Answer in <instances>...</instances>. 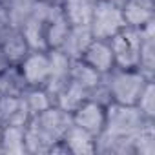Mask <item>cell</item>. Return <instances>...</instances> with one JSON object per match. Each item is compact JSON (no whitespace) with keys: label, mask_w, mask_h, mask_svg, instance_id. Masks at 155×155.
Returning a JSON list of instances; mask_svg holds the SVG:
<instances>
[{"label":"cell","mask_w":155,"mask_h":155,"mask_svg":"<svg viewBox=\"0 0 155 155\" xmlns=\"http://www.w3.org/2000/svg\"><path fill=\"white\" fill-rule=\"evenodd\" d=\"M93 35L90 31V26H71L62 46L58 48L69 60H77L82 58L86 48L91 44Z\"/></svg>","instance_id":"obj_12"},{"label":"cell","mask_w":155,"mask_h":155,"mask_svg":"<svg viewBox=\"0 0 155 155\" xmlns=\"http://www.w3.org/2000/svg\"><path fill=\"white\" fill-rule=\"evenodd\" d=\"M42 2H48V4H55V6H60L62 0H42Z\"/></svg>","instance_id":"obj_30"},{"label":"cell","mask_w":155,"mask_h":155,"mask_svg":"<svg viewBox=\"0 0 155 155\" xmlns=\"http://www.w3.org/2000/svg\"><path fill=\"white\" fill-rule=\"evenodd\" d=\"M31 113L22 99L17 97H0V124L2 126H26Z\"/></svg>","instance_id":"obj_11"},{"label":"cell","mask_w":155,"mask_h":155,"mask_svg":"<svg viewBox=\"0 0 155 155\" xmlns=\"http://www.w3.org/2000/svg\"><path fill=\"white\" fill-rule=\"evenodd\" d=\"M97 0H62L60 8L71 26H90Z\"/></svg>","instance_id":"obj_16"},{"label":"cell","mask_w":155,"mask_h":155,"mask_svg":"<svg viewBox=\"0 0 155 155\" xmlns=\"http://www.w3.org/2000/svg\"><path fill=\"white\" fill-rule=\"evenodd\" d=\"M2 153L24 155L26 150V126H4L2 128Z\"/></svg>","instance_id":"obj_19"},{"label":"cell","mask_w":155,"mask_h":155,"mask_svg":"<svg viewBox=\"0 0 155 155\" xmlns=\"http://www.w3.org/2000/svg\"><path fill=\"white\" fill-rule=\"evenodd\" d=\"M28 88H44L49 77V55L48 51H29L18 64Z\"/></svg>","instance_id":"obj_6"},{"label":"cell","mask_w":155,"mask_h":155,"mask_svg":"<svg viewBox=\"0 0 155 155\" xmlns=\"http://www.w3.org/2000/svg\"><path fill=\"white\" fill-rule=\"evenodd\" d=\"M135 106L139 108V111L146 119L155 120V86H153V81L146 82V86H144V90H142Z\"/></svg>","instance_id":"obj_26"},{"label":"cell","mask_w":155,"mask_h":155,"mask_svg":"<svg viewBox=\"0 0 155 155\" xmlns=\"http://www.w3.org/2000/svg\"><path fill=\"white\" fill-rule=\"evenodd\" d=\"M88 95L90 91L86 88H82L81 84H77L73 81H69L66 84V88L58 93V97L55 99V106H58L60 110L68 111V113H73L81 104H84L88 101Z\"/></svg>","instance_id":"obj_18"},{"label":"cell","mask_w":155,"mask_h":155,"mask_svg":"<svg viewBox=\"0 0 155 155\" xmlns=\"http://www.w3.org/2000/svg\"><path fill=\"white\" fill-rule=\"evenodd\" d=\"M82 60H84L88 66H91L95 71H99L101 75H106V73H110V71L115 68L113 51H111L108 40L93 38L91 44L86 48V51H84V55H82Z\"/></svg>","instance_id":"obj_9"},{"label":"cell","mask_w":155,"mask_h":155,"mask_svg":"<svg viewBox=\"0 0 155 155\" xmlns=\"http://www.w3.org/2000/svg\"><path fill=\"white\" fill-rule=\"evenodd\" d=\"M9 2H11V0H0V4L6 6V8H8V4H9Z\"/></svg>","instance_id":"obj_32"},{"label":"cell","mask_w":155,"mask_h":155,"mask_svg":"<svg viewBox=\"0 0 155 155\" xmlns=\"http://www.w3.org/2000/svg\"><path fill=\"white\" fill-rule=\"evenodd\" d=\"M95 153L102 155H135L133 139L128 137H113L108 133H101L95 137Z\"/></svg>","instance_id":"obj_17"},{"label":"cell","mask_w":155,"mask_h":155,"mask_svg":"<svg viewBox=\"0 0 155 155\" xmlns=\"http://www.w3.org/2000/svg\"><path fill=\"white\" fill-rule=\"evenodd\" d=\"M106 81H108V88L113 102L135 106L150 79H146L139 69L113 68L110 73H106Z\"/></svg>","instance_id":"obj_3"},{"label":"cell","mask_w":155,"mask_h":155,"mask_svg":"<svg viewBox=\"0 0 155 155\" xmlns=\"http://www.w3.org/2000/svg\"><path fill=\"white\" fill-rule=\"evenodd\" d=\"M28 84L18 69V66H9L0 71V97H17L26 91Z\"/></svg>","instance_id":"obj_20"},{"label":"cell","mask_w":155,"mask_h":155,"mask_svg":"<svg viewBox=\"0 0 155 155\" xmlns=\"http://www.w3.org/2000/svg\"><path fill=\"white\" fill-rule=\"evenodd\" d=\"M64 146L68 148L69 153L75 155H93L95 153V135L86 131L84 128L71 124L68 131L62 137Z\"/></svg>","instance_id":"obj_13"},{"label":"cell","mask_w":155,"mask_h":155,"mask_svg":"<svg viewBox=\"0 0 155 155\" xmlns=\"http://www.w3.org/2000/svg\"><path fill=\"white\" fill-rule=\"evenodd\" d=\"M88 101H93V102H97V104H101V106H104V108H106L110 102H113V101H111V93H110V88H108L106 75H102L101 82H99L95 88H91V90H90Z\"/></svg>","instance_id":"obj_27"},{"label":"cell","mask_w":155,"mask_h":155,"mask_svg":"<svg viewBox=\"0 0 155 155\" xmlns=\"http://www.w3.org/2000/svg\"><path fill=\"white\" fill-rule=\"evenodd\" d=\"M22 99H24L31 117L37 115V113L46 111L48 108H51L55 104L53 99L49 97V93L44 88H26V91L22 93Z\"/></svg>","instance_id":"obj_23"},{"label":"cell","mask_w":155,"mask_h":155,"mask_svg":"<svg viewBox=\"0 0 155 155\" xmlns=\"http://www.w3.org/2000/svg\"><path fill=\"white\" fill-rule=\"evenodd\" d=\"M48 55H49V77H48V82H46L44 90L49 93V97L55 102L58 93L69 82L71 60L60 49H48Z\"/></svg>","instance_id":"obj_7"},{"label":"cell","mask_w":155,"mask_h":155,"mask_svg":"<svg viewBox=\"0 0 155 155\" xmlns=\"http://www.w3.org/2000/svg\"><path fill=\"white\" fill-rule=\"evenodd\" d=\"M2 128H4V126L0 124V153H2Z\"/></svg>","instance_id":"obj_31"},{"label":"cell","mask_w":155,"mask_h":155,"mask_svg":"<svg viewBox=\"0 0 155 155\" xmlns=\"http://www.w3.org/2000/svg\"><path fill=\"white\" fill-rule=\"evenodd\" d=\"M120 8L126 26L142 28L153 20V0H124Z\"/></svg>","instance_id":"obj_15"},{"label":"cell","mask_w":155,"mask_h":155,"mask_svg":"<svg viewBox=\"0 0 155 155\" xmlns=\"http://www.w3.org/2000/svg\"><path fill=\"white\" fill-rule=\"evenodd\" d=\"M124 26H126V20H124L120 4L113 2V0H97V6L90 20V31L93 38L110 40Z\"/></svg>","instance_id":"obj_4"},{"label":"cell","mask_w":155,"mask_h":155,"mask_svg":"<svg viewBox=\"0 0 155 155\" xmlns=\"http://www.w3.org/2000/svg\"><path fill=\"white\" fill-rule=\"evenodd\" d=\"M148 120H151V119H146L139 111L137 106L110 102L106 106L104 133L113 135V137H128V139H133L144 128V124Z\"/></svg>","instance_id":"obj_2"},{"label":"cell","mask_w":155,"mask_h":155,"mask_svg":"<svg viewBox=\"0 0 155 155\" xmlns=\"http://www.w3.org/2000/svg\"><path fill=\"white\" fill-rule=\"evenodd\" d=\"M113 2H115V0H113Z\"/></svg>","instance_id":"obj_33"},{"label":"cell","mask_w":155,"mask_h":155,"mask_svg":"<svg viewBox=\"0 0 155 155\" xmlns=\"http://www.w3.org/2000/svg\"><path fill=\"white\" fill-rule=\"evenodd\" d=\"M71 24L68 22V18L62 13V8L49 18L48 26H46V42H48V49H58L69 31Z\"/></svg>","instance_id":"obj_21"},{"label":"cell","mask_w":155,"mask_h":155,"mask_svg":"<svg viewBox=\"0 0 155 155\" xmlns=\"http://www.w3.org/2000/svg\"><path fill=\"white\" fill-rule=\"evenodd\" d=\"M73 124L84 128L86 131H90L91 135H101L104 131V124H106V108L93 102V101H86L84 104H81L73 113H71Z\"/></svg>","instance_id":"obj_8"},{"label":"cell","mask_w":155,"mask_h":155,"mask_svg":"<svg viewBox=\"0 0 155 155\" xmlns=\"http://www.w3.org/2000/svg\"><path fill=\"white\" fill-rule=\"evenodd\" d=\"M108 42H110V48L113 51L115 68L137 69L139 53H140V28L124 26Z\"/></svg>","instance_id":"obj_5"},{"label":"cell","mask_w":155,"mask_h":155,"mask_svg":"<svg viewBox=\"0 0 155 155\" xmlns=\"http://www.w3.org/2000/svg\"><path fill=\"white\" fill-rule=\"evenodd\" d=\"M73 124L71 113L51 106L42 113L33 115L26 124V150L33 155H46L62 140L68 128Z\"/></svg>","instance_id":"obj_1"},{"label":"cell","mask_w":155,"mask_h":155,"mask_svg":"<svg viewBox=\"0 0 155 155\" xmlns=\"http://www.w3.org/2000/svg\"><path fill=\"white\" fill-rule=\"evenodd\" d=\"M137 69L153 81L155 69V22H148L140 28V53H139V66Z\"/></svg>","instance_id":"obj_10"},{"label":"cell","mask_w":155,"mask_h":155,"mask_svg":"<svg viewBox=\"0 0 155 155\" xmlns=\"http://www.w3.org/2000/svg\"><path fill=\"white\" fill-rule=\"evenodd\" d=\"M37 0H11L8 4V17H9V24L11 28L20 29L24 26V22L29 18L33 6H35Z\"/></svg>","instance_id":"obj_25"},{"label":"cell","mask_w":155,"mask_h":155,"mask_svg":"<svg viewBox=\"0 0 155 155\" xmlns=\"http://www.w3.org/2000/svg\"><path fill=\"white\" fill-rule=\"evenodd\" d=\"M155 120H148L144 128L133 137L135 155H153L155 153Z\"/></svg>","instance_id":"obj_24"},{"label":"cell","mask_w":155,"mask_h":155,"mask_svg":"<svg viewBox=\"0 0 155 155\" xmlns=\"http://www.w3.org/2000/svg\"><path fill=\"white\" fill-rule=\"evenodd\" d=\"M0 48H2V51L6 53V57L9 58V62L13 66H18L26 55L31 51L22 31L17 29V28H9L2 37H0Z\"/></svg>","instance_id":"obj_14"},{"label":"cell","mask_w":155,"mask_h":155,"mask_svg":"<svg viewBox=\"0 0 155 155\" xmlns=\"http://www.w3.org/2000/svg\"><path fill=\"white\" fill-rule=\"evenodd\" d=\"M9 66H13V64L9 62V58L6 57V53L2 51V48H0V71H4V69H8Z\"/></svg>","instance_id":"obj_29"},{"label":"cell","mask_w":155,"mask_h":155,"mask_svg":"<svg viewBox=\"0 0 155 155\" xmlns=\"http://www.w3.org/2000/svg\"><path fill=\"white\" fill-rule=\"evenodd\" d=\"M102 79V75L99 71H95L91 66H88L82 58L71 60V71H69V81L81 84L82 88H86L88 91L91 88H95Z\"/></svg>","instance_id":"obj_22"},{"label":"cell","mask_w":155,"mask_h":155,"mask_svg":"<svg viewBox=\"0 0 155 155\" xmlns=\"http://www.w3.org/2000/svg\"><path fill=\"white\" fill-rule=\"evenodd\" d=\"M9 28H11V24H9V17H8V9H6V6L0 4V37H2Z\"/></svg>","instance_id":"obj_28"}]
</instances>
